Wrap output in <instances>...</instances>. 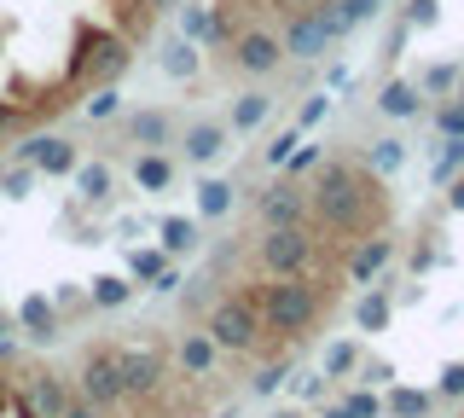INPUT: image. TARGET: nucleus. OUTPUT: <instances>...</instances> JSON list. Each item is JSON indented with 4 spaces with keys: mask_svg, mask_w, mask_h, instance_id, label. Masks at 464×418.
<instances>
[{
    "mask_svg": "<svg viewBox=\"0 0 464 418\" xmlns=\"http://www.w3.org/2000/svg\"><path fill=\"white\" fill-rule=\"evenodd\" d=\"M435 128H441V140H464V105L459 99H441V105H435Z\"/></svg>",
    "mask_w": 464,
    "mask_h": 418,
    "instance_id": "obj_37",
    "label": "nucleus"
},
{
    "mask_svg": "<svg viewBox=\"0 0 464 418\" xmlns=\"http://www.w3.org/2000/svg\"><path fill=\"white\" fill-rule=\"evenodd\" d=\"M377 111H383V117H395V122H406V117H418V111H424V93H418V82H383Z\"/></svg>",
    "mask_w": 464,
    "mask_h": 418,
    "instance_id": "obj_23",
    "label": "nucleus"
},
{
    "mask_svg": "<svg viewBox=\"0 0 464 418\" xmlns=\"http://www.w3.org/2000/svg\"><path fill=\"white\" fill-rule=\"evenodd\" d=\"M128 70V41L116 30H99V24H76V59H70V88H87V82H116Z\"/></svg>",
    "mask_w": 464,
    "mask_h": 418,
    "instance_id": "obj_4",
    "label": "nucleus"
},
{
    "mask_svg": "<svg viewBox=\"0 0 464 418\" xmlns=\"http://www.w3.org/2000/svg\"><path fill=\"white\" fill-rule=\"evenodd\" d=\"M296 146H302V128H290V134L267 140V151H261V157H267V169H285V163H290V151H296Z\"/></svg>",
    "mask_w": 464,
    "mask_h": 418,
    "instance_id": "obj_39",
    "label": "nucleus"
},
{
    "mask_svg": "<svg viewBox=\"0 0 464 418\" xmlns=\"http://www.w3.org/2000/svg\"><path fill=\"white\" fill-rule=\"evenodd\" d=\"M70 418H105V413H99V407H87V401L76 395V407H70Z\"/></svg>",
    "mask_w": 464,
    "mask_h": 418,
    "instance_id": "obj_53",
    "label": "nucleus"
},
{
    "mask_svg": "<svg viewBox=\"0 0 464 418\" xmlns=\"http://www.w3.org/2000/svg\"><path fill=\"white\" fill-rule=\"evenodd\" d=\"M163 70H169L174 82H192V76H198V47H192V41H169Z\"/></svg>",
    "mask_w": 464,
    "mask_h": 418,
    "instance_id": "obj_33",
    "label": "nucleus"
},
{
    "mask_svg": "<svg viewBox=\"0 0 464 418\" xmlns=\"http://www.w3.org/2000/svg\"><path fill=\"white\" fill-rule=\"evenodd\" d=\"M331 296H337V285H331V279H308V273H296V279H267L256 291L261 331H273L279 343L308 337V331L325 320V302Z\"/></svg>",
    "mask_w": 464,
    "mask_h": 418,
    "instance_id": "obj_2",
    "label": "nucleus"
},
{
    "mask_svg": "<svg viewBox=\"0 0 464 418\" xmlns=\"http://www.w3.org/2000/svg\"><path fill=\"white\" fill-rule=\"evenodd\" d=\"M337 401H343V407L354 413V418H383V395H377L372 384H348Z\"/></svg>",
    "mask_w": 464,
    "mask_h": 418,
    "instance_id": "obj_31",
    "label": "nucleus"
},
{
    "mask_svg": "<svg viewBox=\"0 0 464 418\" xmlns=\"http://www.w3.org/2000/svg\"><path fill=\"white\" fill-rule=\"evenodd\" d=\"M319 418H354V413H348V407H343V401H331V407H325V413H319Z\"/></svg>",
    "mask_w": 464,
    "mask_h": 418,
    "instance_id": "obj_54",
    "label": "nucleus"
},
{
    "mask_svg": "<svg viewBox=\"0 0 464 418\" xmlns=\"http://www.w3.org/2000/svg\"><path fill=\"white\" fill-rule=\"evenodd\" d=\"M6 331H12V320H6V314H0V343H6Z\"/></svg>",
    "mask_w": 464,
    "mask_h": 418,
    "instance_id": "obj_57",
    "label": "nucleus"
},
{
    "mask_svg": "<svg viewBox=\"0 0 464 418\" xmlns=\"http://www.w3.org/2000/svg\"><path fill=\"white\" fill-rule=\"evenodd\" d=\"M111 18H116V35H122V41H140L145 30H151L157 6H151V0H111Z\"/></svg>",
    "mask_w": 464,
    "mask_h": 418,
    "instance_id": "obj_24",
    "label": "nucleus"
},
{
    "mask_svg": "<svg viewBox=\"0 0 464 418\" xmlns=\"http://www.w3.org/2000/svg\"><path fill=\"white\" fill-rule=\"evenodd\" d=\"M116 105H122V99H116V88L105 82V88L87 99V117H93V122H111V117H116Z\"/></svg>",
    "mask_w": 464,
    "mask_h": 418,
    "instance_id": "obj_44",
    "label": "nucleus"
},
{
    "mask_svg": "<svg viewBox=\"0 0 464 418\" xmlns=\"http://www.w3.org/2000/svg\"><path fill=\"white\" fill-rule=\"evenodd\" d=\"M360 163H366L372 175H395V169L406 163V140H372V151L360 157Z\"/></svg>",
    "mask_w": 464,
    "mask_h": 418,
    "instance_id": "obj_29",
    "label": "nucleus"
},
{
    "mask_svg": "<svg viewBox=\"0 0 464 418\" xmlns=\"http://www.w3.org/2000/svg\"><path fill=\"white\" fill-rule=\"evenodd\" d=\"M227 140H232L227 122H192V128H186V140H180V151L192 157V163H215V157L227 151Z\"/></svg>",
    "mask_w": 464,
    "mask_h": 418,
    "instance_id": "obj_16",
    "label": "nucleus"
},
{
    "mask_svg": "<svg viewBox=\"0 0 464 418\" xmlns=\"http://www.w3.org/2000/svg\"><path fill=\"white\" fill-rule=\"evenodd\" d=\"M308 169H319V146H296V151H290V163H285V175L302 180Z\"/></svg>",
    "mask_w": 464,
    "mask_h": 418,
    "instance_id": "obj_45",
    "label": "nucleus"
},
{
    "mask_svg": "<svg viewBox=\"0 0 464 418\" xmlns=\"http://www.w3.org/2000/svg\"><path fill=\"white\" fill-rule=\"evenodd\" d=\"M76 395L87 401V407L111 413L128 401V384H122V360H116V349H87L82 366H76Z\"/></svg>",
    "mask_w": 464,
    "mask_h": 418,
    "instance_id": "obj_6",
    "label": "nucleus"
},
{
    "mask_svg": "<svg viewBox=\"0 0 464 418\" xmlns=\"http://www.w3.org/2000/svg\"><path fill=\"white\" fill-rule=\"evenodd\" d=\"M180 24H186V35H203V41H209V12H203V6H186Z\"/></svg>",
    "mask_w": 464,
    "mask_h": 418,
    "instance_id": "obj_49",
    "label": "nucleus"
},
{
    "mask_svg": "<svg viewBox=\"0 0 464 418\" xmlns=\"http://www.w3.org/2000/svg\"><path fill=\"white\" fill-rule=\"evenodd\" d=\"M157 250H163L169 262L192 256L198 250V221H192V215H163V221H157Z\"/></svg>",
    "mask_w": 464,
    "mask_h": 418,
    "instance_id": "obj_17",
    "label": "nucleus"
},
{
    "mask_svg": "<svg viewBox=\"0 0 464 418\" xmlns=\"http://www.w3.org/2000/svg\"><path fill=\"white\" fill-rule=\"evenodd\" d=\"M116 360H122L128 401L157 395V389H163V378H169V355H163V349H140V343H128V349H116Z\"/></svg>",
    "mask_w": 464,
    "mask_h": 418,
    "instance_id": "obj_9",
    "label": "nucleus"
},
{
    "mask_svg": "<svg viewBox=\"0 0 464 418\" xmlns=\"http://www.w3.org/2000/svg\"><path fill=\"white\" fill-rule=\"evenodd\" d=\"M134 291H140V285L128 279V273H99L87 296H93V308H105V314H111V308H128V302H134Z\"/></svg>",
    "mask_w": 464,
    "mask_h": 418,
    "instance_id": "obj_25",
    "label": "nucleus"
},
{
    "mask_svg": "<svg viewBox=\"0 0 464 418\" xmlns=\"http://www.w3.org/2000/svg\"><path fill=\"white\" fill-rule=\"evenodd\" d=\"M279 6H285V12H302V6H314V0H279Z\"/></svg>",
    "mask_w": 464,
    "mask_h": 418,
    "instance_id": "obj_56",
    "label": "nucleus"
},
{
    "mask_svg": "<svg viewBox=\"0 0 464 418\" xmlns=\"http://www.w3.org/2000/svg\"><path fill=\"white\" fill-rule=\"evenodd\" d=\"M122 140L145 146V151L169 146V111H134V117H122Z\"/></svg>",
    "mask_w": 464,
    "mask_h": 418,
    "instance_id": "obj_18",
    "label": "nucleus"
},
{
    "mask_svg": "<svg viewBox=\"0 0 464 418\" xmlns=\"http://www.w3.org/2000/svg\"><path fill=\"white\" fill-rule=\"evenodd\" d=\"M232 64H238L244 76H273V70L285 64V41L267 35V30H238L232 35Z\"/></svg>",
    "mask_w": 464,
    "mask_h": 418,
    "instance_id": "obj_11",
    "label": "nucleus"
},
{
    "mask_svg": "<svg viewBox=\"0 0 464 418\" xmlns=\"http://www.w3.org/2000/svg\"><path fill=\"white\" fill-rule=\"evenodd\" d=\"M459 175H464V140H447L441 157H435V169H430V180L447 186V180H459Z\"/></svg>",
    "mask_w": 464,
    "mask_h": 418,
    "instance_id": "obj_35",
    "label": "nucleus"
},
{
    "mask_svg": "<svg viewBox=\"0 0 464 418\" xmlns=\"http://www.w3.org/2000/svg\"><path fill=\"white\" fill-rule=\"evenodd\" d=\"M331 6H337V35H348V30H360V24L377 18V0H331Z\"/></svg>",
    "mask_w": 464,
    "mask_h": 418,
    "instance_id": "obj_34",
    "label": "nucleus"
},
{
    "mask_svg": "<svg viewBox=\"0 0 464 418\" xmlns=\"http://www.w3.org/2000/svg\"><path fill=\"white\" fill-rule=\"evenodd\" d=\"M389 378H395V366H389V360H372V355H366V360H360V384H372V389H383Z\"/></svg>",
    "mask_w": 464,
    "mask_h": 418,
    "instance_id": "obj_46",
    "label": "nucleus"
},
{
    "mask_svg": "<svg viewBox=\"0 0 464 418\" xmlns=\"http://www.w3.org/2000/svg\"><path fill=\"white\" fill-rule=\"evenodd\" d=\"M163 267H169V256L157 250V244H145V250H128V279H134V285H151Z\"/></svg>",
    "mask_w": 464,
    "mask_h": 418,
    "instance_id": "obj_30",
    "label": "nucleus"
},
{
    "mask_svg": "<svg viewBox=\"0 0 464 418\" xmlns=\"http://www.w3.org/2000/svg\"><path fill=\"white\" fill-rule=\"evenodd\" d=\"M383 413H389V418H430V413H435V389L395 384V389L383 395Z\"/></svg>",
    "mask_w": 464,
    "mask_h": 418,
    "instance_id": "obj_20",
    "label": "nucleus"
},
{
    "mask_svg": "<svg viewBox=\"0 0 464 418\" xmlns=\"http://www.w3.org/2000/svg\"><path fill=\"white\" fill-rule=\"evenodd\" d=\"M24 122V111H18V99H0V140L12 134V128Z\"/></svg>",
    "mask_w": 464,
    "mask_h": 418,
    "instance_id": "obj_50",
    "label": "nucleus"
},
{
    "mask_svg": "<svg viewBox=\"0 0 464 418\" xmlns=\"http://www.w3.org/2000/svg\"><path fill=\"white\" fill-rule=\"evenodd\" d=\"M430 262H441V250L435 244H412V273H424Z\"/></svg>",
    "mask_w": 464,
    "mask_h": 418,
    "instance_id": "obj_51",
    "label": "nucleus"
},
{
    "mask_svg": "<svg viewBox=\"0 0 464 418\" xmlns=\"http://www.w3.org/2000/svg\"><path fill=\"white\" fill-rule=\"evenodd\" d=\"M435 401H464V360H447L435 378Z\"/></svg>",
    "mask_w": 464,
    "mask_h": 418,
    "instance_id": "obj_38",
    "label": "nucleus"
},
{
    "mask_svg": "<svg viewBox=\"0 0 464 418\" xmlns=\"http://www.w3.org/2000/svg\"><path fill=\"white\" fill-rule=\"evenodd\" d=\"M18 163H29L35 175H53L58 180V175H76L82 157H76V146H70L64 134H35L29 146H18Z\"/></svg>",
    "mask_w": 464,
    "mask_h": 418,
    "instance_id": "obj_12",
    "label": "nucleus"
},
{
    "mask_svg": "<svg viewBox=\"0 0 464 418\" xmlns=\"http://www.w3.org/2000/svg\"><path fill=\"white\" fill-rule=\"evenodd\" d=\"M290 378V366L285 360H267V366H256L250 372V395H279V384Z\"/></svg>",
    "mask_w": 464,
    "mask_h": 418,
    "instance_id": "obj_36",
    "label": "nucleus"
},
{
    "mask_svg": "<svg viewBox=\"0 0 464 418\" xmlns=\"http://www.w3.org/2000/svg\"><path fill=\"white\" fill-rule=\"evenodd\" d=\"M76 192L87 204H99V198L111 192V163H76Z\"/></svg>",
    "mask_w": 464,
    "mask_h": 418,
    "instance_id": "obj_32",
    "label": "nucleus"
},
{
    "mask_svg": "<svg viewBox=\"0 0 464 418\" xmlns=\"http://www.w3.org/2000/svg\"><path fill=\"white\" fill-rule=\"evenodd\" d=\"M180 285H186V279H180V267H174V262H169V267H163V273H157V279H151V285H145V291H157V296H174V291H180Z\"/></svg>",
    "mask_w": 464,
    "mask_h": 418,
    "instance_id": "obj_48",
    "label": "nucleus"
},
{
    "mask_svg": "<svg viewBox=\"0 0 464 418\" xmlns=\"http://www.w3.org/2000/svg\"><path fill=\"white\" fill-rule=\"evenodd\" d=\"M267 418H308V407H279V413H267Z\"/></svg>",
    "mask_w": 464,
    "mask_h": 418,
    "instance_id": "obj_55",
    "label": "nucleus"
},
{
    "mask_svg": "<svg viewBox=\"0 0 464 418\" xmlns=\"http://www.w3.org/2000/svg\"><path fill=\"white\" fill-rule=\"evenodd\" d=\"M134 180L145 186V192H169V180H174V163L163 151H145L140 163H134Z\"/></svg>",
    "mask_w": 464,
    "mask_h": 418,
    "instance_id": "obj_27",
    "label": "nucleus"
},
{
    "mask_svg": "<svg viewBox=\"0 0 464 418\" xmlns=\"http://www.w3.org/2000/svg\"><path fill=\"white\" fill-rule=\"evenodd\" d=\"M441 18V0H412V6H406V30H430V24Z\"/></svg>",
    "mask_w": 464,
    "mask_h": 418,
    "instance_id": "obj_43",
    "label": "nucleus"
},
{
    "mask_svg": "<svg viewBox=\"0 0 464 418\" xmlns=\"http://www.w3.org/2000/svg\"><path fill=\"white\" fill-rule=\"evenodd\" d=\"M279 41H285V59H319L331 41H343L337 35V6H331V0H314V6L290 12V30Z\"/></svg>",
    "mask_w": 464,
    "mask_h": 418,
    "instance_id": "obj_7",
    "label": "nucleus"
},
{
    "mask_svg": "<svg viewBox=\"0 0 464 418\" xmlns=\"http://www.w3.org/2000/svg\"><path fill=\"white\" fill-rule=\"evenodd\" d=\"M29 186H35V169H29V163H12L6 175H0V192H6V198H29Z\"/></svg>",
    "mask_w": 464,
    "mask_h": 418,
    "instance_id": "obj_40",
    "label": "nucleus"
},
{
    "mask_svg": "<svg viewBox=\"0 0 464 418\" xmlns=\"http://www.w3.org/2000/svg\"><path fill=\"white\" fill-rule=\"evenodd\" d=\"M203 331L215 337L221 355H256L261 349V308H256V285H232L227 296L209 302Z\"/></svg>",
    "mask_w": 464,
    "mask_h": 418,
    "instance_id": "obj_3",
    "label": "nucleus"
},
{
    "mask_svg": "<svg viewBox=\"0 0 464 418\" xmlns=\"http://www.w3.org/2000/svg\"><path fill=\"white\" fill-rule=\"evenodd\" d=\"M232 209V180H198V215L203 221H221V215Z\"/></svg>",
    "mask_w": 464,
    "mask_h": 418,
    "instance_id": "obj_26",
    "label": "nucleus"
},
{
    "mask_svg": "<svg viewBox=\"0 0 464 418\" xmlns=\"http://www.w3.org/2000/svg\"><path fill=\"white\" fill-rule=\"evenodd\" d=\"M151 6H180V0H151Z\"/></svg>",
    "mask_w": 464,
    "mask_h": 418,
    "instance_id": "obj_59",
    "label": "nucleus"
},
{
    "mask_svg": "<svg viewBox=\"0 0 464 418\" xmlns=\"http://www.w3.org/2000/svg\"><path fill=\"white\" fill-rule=\"evenodd\" d=\"M453 99H459V105H464V76H459V88H453Z\"/></svg>",
    "mask_w": 464,
    "mask_h": 418,
    "instance_id": "obj_58",
    "label": "nucleus"
},
{
    "mask_svg": "<svg viewBox=\"0 0 464 418\" xmlns=\"http://www.w3.org/2000/svg\"><path fill=\"white\" fill-rule=\"evenodd\" d=\"M325 389H331L325 372H302V378H296V401H302V407H314V401H325Z\"/></svg>",
    "mask_w": 464,
    "mask_h": 418,
    "instance_id": "obj_42",
    "label": "nucleus"
},
{
    "mask_svg": "<svg viewBox=\"0 0 464 418\" xmlns=\"http://www.w3.org/2000/svg\"><path fill=\"white\" fill-rule=\"evenodd\" d=\"M76 407V389L58 378L53 366H35L24 378V395H18V418H70Z\"/></svg>",
    "mask_w": 464,
    "mask_h": 418,
    "instance_id": "obj_8",
    "label": "nucleus"
},
{
    "mask_svg": "<svg viewBox=\"0 0 464 418\" xmlns=\"http://www.w3.org/2000/svg\"><path fill=\"white\" fill-rule=\"evenodd\" d=\"M174 366H180V378H209V372L221 366V349H215L209 331H186V337L174 343Z\"/></svg>",
    "mask_w": 464,
    "mask_h": 418,
    "instance_id": "obj_13",
    "label": "nucleus"
},
{
    "mask_svg": "<svg viewBox=\"0 0 464 418\" xmlns=\"http://www.w3.org/2000/svg\"><path fill=\"white\" fill-rule=\"evenodd\" d=\"M360 360H366V343H360V337H337L325 349V366H319V372H325L331 384H348L360 372Z\"/></svg>",
    "mask_w": 464,
    "mask_h": 418,
    "instance_id": "obj_22",
    "label": "nucleus"
},
{
    "mask_svg": "<svg viewBox=\"0 0 464 418\" xmlns=\"http://www.w3.org/2000/svg\"><path fill=\"white\" fill-rule=\"evenodd\" d=\"M18 326L29 331V343H53V337H58V308H53V296H24Z\"/></svg>",
    "mask_w": 464,
    "mask_h": 418,
    "instance_id": "obj_19",
    "label": "nucleus"
},
{
    "mask_svg": "<svg viewBox=\"0 0 464 418\" xmlns=\"http://www.w3.org/2000/svg\"><path fill=\"white\" fill-rule=\"evenodd\" d=\"M308 221V192H302L296 180H273L267 192L256 198V227H302Z\"/></svg>",
    "mask_w": 464,
    "mask_h": 418,
    "instance_id": "obj_10",
    "label": "nucleus"
},
{
    "mask_svg": "<svg viewBox=\"0 0 464 418\" xmlns=\"http://www.w3.org/2000/svg\"><path fill=\"white\" fill-rule=\"evenodd\" d=\"M459 76H464V64H430L424 76H418V93H424V99H453Z\"/></svg>",
    "mask_w": 464,
    "mask_h": 418,
    "instance_id": "obj_28",
    "label": "nucleus"
},
{
    "mask_svg": "<svg viewBox=\"0 0 464 418\" xmlns=\"http://www.w3.org/2000/svg\"><path fill=\"white\" fill-rule=\"evenodd\" d=\"M53 308L58 314H64V308H93V296H82L76 285H58V291H53Z\"/></svg>",
    "mask_w": 464,
    "mask_h": 418,
    "instance_id": "obj_47",
    "label": "nucleus"
},
{
    "mask_svg": "<svg viewBox=\"0 0 464 418\" xmlns=\"http://www.w3.org/2000/svg\"><path fill=\"white\" fill-rule=\"evenodd\" d=\"M319 256V233L308 221L302 227H261L256 238V267L267 273V279H296V273H308Z\"/></svg>",
    "mask_w": 464,
    "mask_h": 418,
    "instance_id": "obj_5",
    "label": "nucleus"
},
{
    "mask_svg": "<svg viewBox=\"0 0 464 418\" xmlns=\"http://www.w3.org/2000/svg\"><path fill=\"white\" fill-rule=\"evenodd\" d=\"M325 111H331V99L325 93H308V99H302V111H296V128H302V134L319 128V122H325Z\"/></svg>",
    "mask_w": 464,
    "mask_h": 418,
    "instance_id": "obj_41",
    "label": "nucleus"
},
{
    "mask_svg": "<svg viewBox=\"0 0 464 418\" xmlns=\"http://www.w3.org/2000/svg\"><path fill=\"white\" fill-rule=\"evenodd\" d=\"M389 256H395V238H383V233L348 244V279H354V285H372L377 273L389 267Z\"/></svg>",
    "mask_w": 464,
    "mask_h": 418,
    "instance_id": "obj_14",
    "label": "nucleus"
},
{
    "mask_svg": "<svg viewBox=\"0 0 464 418\" xmlns=\"http://www.w3.org/2000/svg\"><path fill=\"white\" fill-rule=\"evenodd\" d=\"M267 117H273V99L261 93V88H250V93H238V99H232V117H227V128H232V134H256V128L267 122Z\"/></svg>",
    "mask_w": 464,
    "mask_h": 418,
    "instance_id": "obj_21",
    "label": "nucleus"
},
{
    "mask_svg": "<svg viewBox=\"0 0 464 418\" xmlns=\"http://www.w3.org/2000/svg\"><path fill=\"white\" fill-rule=\"evenodd\" d=\"M447 186H453V192H447V209L464 215V180H447Z\"/></svg>",
    "mask_w": 464,
    "mask_h": 418,
    "instance_id": "obj_52",
    "label": "nucleus"
},
{
    "mask_svg": "<svg viewBox=\"0 0 464 418\" xmlns=\"http://www.w3.org/2000/svg\"><path fill=\"white\" fill-rule=\"evenodd\" d=\"M308 221L319 238L337 244H360L372 233H383L389 221V192L383 175H372L366 163H319V175L308 186Z\"/></svg>",
    "mask_w": 464,
    "mask_h": 418,
    "instance_id": "obj_1",
    "label": "nucleus"
},
{
    "mask_svg": "<svg viewBox=\"0 0 464 418\" xmlns=\"http://www.w3.org/2000/svg\"><path fill=\"white\" fill-rule=\"evenodd\" d=\"M389 320H395V296H389V285H366V291L354 296V331L377 337V331H389Z\"/></svg>",
    "mask_w": 464,
    "mask_h": 418,
    "instance_id": "obj_15",
    "label": "nucleus"
}]
</instances>
